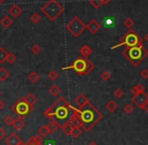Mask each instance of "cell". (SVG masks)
<instances>
[{
	"label": "cell",
	"instance_id": "obj_1",
	"mask_svg": "<svg viewBox=\"0 0 148 145\" xmlns=\"http://www.w3.org/2000/svg\"><path fill=\"white\" fill-rule=\"evenodd\" d=\"M72 107L69 104V102L63 98H59L49 109L45 111V117L50 119L51 121H55L58 123L59 127H62L67 121H69L70 111H72Z\"/></svg>",
	"mask_w": 148,
	"mask_h": 145
},
{
	"label": "cell",
	"instance_id": "obj_2",
	"mask_svg": "<svg viewBox=\"0 0 148 145\" xmlns=\"http://www.w3.org/2000/svg\"><path fill=\"white\" fill-rule=\"evenodd\" d=\"M77 112L81 121V128L86 132L90 131L103 117L90 102H87L83 107L77 109Z\"/></svg>",
	"mask_w": 148,
	"mask_h": 145
},
{
	"label": "cell",
	"instance_id": "obj_3",
	"mask_svg": "<svg viewBox=\"0 0 148 145\" xmlns=\"http://www.w3.org/2000/svg\"><path fill=\"white\" fill-rule=\"evenodd\" d=\"M122 55L130 62L133 66H138L148 55V51L145 49V47L142 45L135 46V47L126 48L123 50Z\"/></svg>",
	"mask_w": 148,
	"mask_h": 145
},
{
	"label": "cell",
	"instance_id": "obj_4",
	"mask_svg": "<svg viewBox=\"0 0 148 145\" xmlns=\"http://www.w3.org/2000/svg\"><path fill=\"white\" fill-rule=\"evenodd\" d=\"M67 69L74 70L78 75H88L95 69V65H93V63L88 58L82 56V57H77L76 59L72 62L71 65L62 68V70Z\"/></svg>",
	"mask_w": 148,
	"mask_h": 145
},
{
	"label": "cell",
	"instance_id": "obj_5",
	"mask_svg": "<svg viewBox=\"0 0 148 145\" xmlns=\"http://www.w3.org/2000/svg\"><path fill=\"white\" fill-rule=\"evenodd\" d=\"M41 10L50 21H55L64 12V7L57 0H48L41 7Z\"/></svg>",
	"mask_w": 148,
	"mask_h": 145
},
{
	"label": "cell",
	"instance_id": "obj_6",
	"mask_svg": "<svg viewBox=\"0 0 148 145\" xmlns=\"http://www.w3.org/2000/svg\"><path fill=\"white\" fill-rule=\"evenodd\" d=\"M142 45V39L137 33H136L134 30H129L123 37L121 38L120 42L117 45L113 46L111 48L113 49H117V48L121 47V46H125L126 48H131V47H135V46H139Z\"/></svg>",
	"mask_w": 148,
	"mask_h": 145
},
{
	"label": "cell",
	"instance_id": "obj_7",
	"mask_svg": "<svg viewBox=\"0 0 148 145\" xmlns=\"http://www.w3.org/2000/svg\"><path fill=\"white\" fill-rule=\"evenodd\" d=\"M11 111L19 118H25L34 111V106L29 104L25 98H21L11 106Z\"/></svg>",
	"mask_w": 148,
	"mask_h": 145
},
{
	"label": "cell",
	"instance_id": "obj_8",
	"mask_svg": "<svg viewBox=\"0 0 148 145\" xmlns=\"http://www.w3.org/2000/svg\"><path fill=\"white\" fill-rule=\"evenodd\" d=\"M66 30L68 33L74 38H78L83 32L86 30V25L79 19L78 16H74L69 23L66 25Z\"/></svg>",
	"mask_w": 148,
	"mask_h": 145
},
{
	"label": "cell",
	"instance_id": "obj_9",
	"mask_svg": "<svg viewBox=\"0 0 148 145\" xmlns=\"http://www.w3.org/2000/svg\"><path fill=\"white\" fill-rule=\"evenodd\" d=\"M148 100V94L146 93L145 91L144 92H141L139 94H136V96H133L132 98V102L135 106H137L139 109L143 110L144 106H145L146 102Z\"/></svg>",
	"mask_w": 148,
	"mask_h": 145
},
{
	"label": "cell",
	"instance_id": "obj_10",
	"mask_svg": "<svg viewBox=\"0 0 148 145\" xmlns=\"http://www.w3.org/2000/svg\"><path fill=\"white\" fill-rule=\"evenodd\" d=\"M5 144L6 145H23L21 139L15 133H11L6 139H5Z\"/></svg>",
	"mask_w": 148,
	"mask_h": 145
},
{
	"label": "cell",
	"instance_id": "obj_11",
	"mask_svg": "<svg viewBox=\"0 0 148 145\" xmlns=\"http://www.w3.org/2000/svg\"><path fill=\"white\" fill-rule=\"evenodd\" d=\"M101 25L97 19H91L86 25V30H88V32L91 35H95V34L101 30Z\"/></svg>",
	"mask_w": 148,
	"mask_h": 145
},
{
	"label": "cell",
	"instance_id": "obj_12",
	"mask_svg": "<svg viewBox=\"0 0 148 145\" xmlns=\"http://www.w3.org/2000/svg\"><path fill=\"white\" fill-rule=\"evenodd\" d=\"M8 12H9V14H10L11 16L14 17V19H16V17H18L19 15L21 14V12H23V9H21V7L19 6L18 4H12L10 7H9Z\"/></svg>",
	"mask_w": 148,
	"mask_h": 145
},
{
	"label": "cell",
	"instance_id": "obj_13",
	"mask_svg": "<svg viewBox=\"0 0 148 145\" xmlns=\"http://www.w3.org/2000/svg\"><path fill=\"white\" fill-rule=\"evenodd\" d=\"M87 102H89L88 98H87L83 93L78 94V96L75 98V100H74V102H75V104H76L78 108H81V107H83Z\"/></svg>",
	"mask_w": 148,
	"mask_h": 145
},
{
	"label": "cell",
	"instance_id": "obj_14",
	"mask_svg": "<svg viewBox=\"0 0 148 145\" xmlns=\"http://www.w3.org/2000/svg\"><path fill=\"white\" fill-rule=\"evenodd\" d=\"M63 131V133L66 135V136H71V133H72V129H73V125L71 124L70 121H67L65 124L63 125L62 127H60Z\"/></svg>",
	"mask_w": 148,
	"mask_h": 145
},
{
	"label": "cell",
	"instance_id": "obj_15",
	"mask_svg": "<svg viewBox=\"0 0 148 145\" xmlns=\"http://www.w3.org/2000/svg\"><path fill=\"white\" fill-rule=\"evenodd\" d=\"M79 53H80V55H82L83 57L87 58V57H89V56L91 55V53H92V49H91L88 45H84V46H82V47L80 48V50H79Z\"/></svg>",
	"mask_w": 148,
	"mask_h": 145
},
{
	"label": "cell",
	"instance_id": "obj_16",
	"mask_svg": "<svg viewBox=\"0 0 148 145\" xmlns=\"http://www.w3.org/2000/svg\"><path fill=\"white\" fill-rule=\"evenodd\" d=\"M0 23H1V25H2L4 29H8V27H10L11 25H12L13 21L10 19V16L5 15V16H3L2 19L0 21Z\"/></svg>",
	"mask_w": 148,
	"mask_h": 145
},
{
	"label": "cell",
	"instance_id": "obj_17",
	"mask_svg": "<svg viewBox=\"0 0 148 145\" xmlns=\"http://www.w3.org/2000/svg\"><path fill=\"white\" fill-rule=\"evenodd\" d=\"M145 91V86L143 85V84L139 83V84H136L135 86H133V87L131 88V92L133 96H136V94H139L141 93V92H144Z\"/></svg>",
	"mask_w": 148,
	"mask_h": 145
},
{
	"label": "cell",
	"instance_id": "obj_18",
	"mask_svg": "<svg viewBox=\"0 0 148 145\" xmlns=\"http://www.w3.org/2000/svg\"><path fill=\"white\" fill-rule=\"evenodd\" d=\"M106 109H107L110 113H115L118 109V104L114 100H111L107 102V104H106Z\"/></svg>",
	"mask_w": 148,
	"mask_h": 145
},
{
	"label": "cell",
	"instance_id": "obj_19",
	"mask_svg": "<svg viewBox=\"0 0 148 145\" xmlns=\"http://www.w3.org/2000/svg\"><path fill=\"white\" fill-rule=\"evenodd\" d=\"M25 127V121H23V118H18V119H15V122L13 124V128L15 130L19 131Z\"/></svg>",
	"mask_w": 148,
	"mask_h": 145
},
{
	"label": "cell",
	"instance_id": "obj_20",
	"mask_svg": "<svg viewBox=\"0 0 148 145\" xmlns=\"http://www.w3.org/2000/svg\"><path fill=\"white\" fill-rule=\"evenodd\" d=\"M49 92L51 96H58L60 94V92H61V88H60L58 85H56V84H54V85H52L51 87L49 88Z\"/></svg>",
	"mask_w": 148,
	"mask_h": 145
},
{
	"label": "cell",
	"instance_id": "obj_21",
	"mask_svg": "<svg viewBox=\"0 0 148 145\" xmlns=\"http://www.w3.org/2000/svg\"><path fill=\"white\" fill-rule=\"evenodd\" d=\"M9 77V72L4 67H0V81H5Z\"/></svg>",
	"mask_w": 148,
	"mask_h": 145
},
{
	"label": "cell",
	"instance_id": "obj_22",
	"mask_svg": "<svg viewBox=\"0 0 148 145\" xmlns=\"http://www.w3.org/2000/svg\"><path fill=\"white\" fill-rule=\"evenodd\" d=\"M27 79H29V81H31L32 83H36V82L39 81L40 76L36 71H32L31 73L29 74V76H27Z\"/></svg>",
	"mask_w": 148,
	"mask_h": 145
},
{
	"label": "cell",
	"instance_id": "obj_23",
	"mask_svg": "<svg viewBox=\"0 0 148 145\" xmlns=\"http://www.w3.org/2000/svg\"><path fill=\"white\" fill-rule=\"evenodd\" d=\"M47 127H48V129H49V131H50V134H52V133H55L56 131L58 130V128H59V125H58V123L55 122V121H51V122L47 125Z\"/></svg>",
	"mask_w": 148,
	"mask_h": 145
},
{
	"label": "cell",
	"instance_id": "obj_24",
	"mask_svg": "<svg viewBox=\"0 0 148 145\" xmlns=\"http://www.w3.org/2000/svg\"><path fill=\"white\" fill-rule=\"evenodd\" d=\"M29 141L33 143H36L38 145H43L44 142V137H42L41 135H38V136H32L31 138L29 139Z\"/></svg>",
	"mask_w": 148,
	"mask_h": 145
},
{
	"label": "cell",
	"instance_id": "obj_25",
	"mask_svg": "<svg viewBox=\"0 0 148 145\" xmlns=\"http://www.w3.org/2000/svg\"><path fill=\"white\" fill-rule=\"evenodd\" d=\"M25 98L29 104H32V106H34V104L38 102V98L34 93H29L27 96H25Z\"/></svg>",
	"mask_w": 148,
	"mask_h": 145
},
{
	"label": "cell",
	"instance_id": "obj_26",
	"mask_svg": "<svg viewBox=\"0 0 148 145\" xmlns=\"http://www.w3.org/2000/svg\"><path fill=\"white\" fill-rule=\"evenodd\" d=\"M7 55L8 53L3 47H0V64H3L7 59Z\"/></svg>",
	"mask_w": 148,
	"mask_h": 145
},
{
	"label": "cell",
	"instance_id": "obj_27",
	"mask_svg": "<svg viewBox=\"0 0 148 145\" xmlns=\"http://www.w3.org/2000/svg\"><path fill=\"white\" fill-rule=\"evenodd\" d=\"M38 134L41 135L42 137L45 138V137H47L48 135L50 134V131L47 126H42V127H40L39 130H38Z\"/></svg>",
	"mask_w": 148,
	"mask_h": 145
},
{
	"label": "cell",
	"instance_id": "obj_28",
	"mask_svg": "<svg viewBox=\"0 0 148 145\" xmlns=\"http://www.w3.org/2000/svg\"><path fill=\"white\" fill-rule=\"evenodd\" d=\"M81 129H82L81 127H73V129H72L71 136L73 137V138H78V137L81 135V133H82Z\"/></svg>",
	"mask_w": 148,
	"mask_h": 145
},
{
	"label": "cell",
	"instance_id": "obj_29",
	"mask_svg": "<svg viewBox=\"0 0 148 145\" xmlns=\"http://www.w3.org/2000/svg\"><path fill=\"white\" fill-rule=\"evenodd\" d=\"M123 25H124V27H127L128 30H131L132 27H133V25H135V23H134V21L131 19V17H127V19L124 21Z\"/></svg>",
	"mask_w": 148,
	"mask_h": 145
},
{
	"label": "cell",
	"instance_id": "obj_30",
	"mask_svg": "<svg viewBox=\"0 0 148 145\" xmlns=\"http://www.w3.org/2000/svg\"><path fill=\"white\" fill-rule=\"evenodd\" d=\"M89 4L95 9H99L103 4V0H89Z\"/></svg>",
	"mask_w": 148,
	"mask_h": 145
},
{
	"label": "cell",
	"instance_id": "obj_31",
	"mask_svg": "<svg viewBox=\"0 0 148 145\" xmlns=\"http://www.w3.org/2000/svg\"><path fill=\"white\" fill-rule=\"evenodd\" d=\"M123 111H124V113H125V114L131 115L132 113L134 112L133 104H126L125 106H124V108H123Z\"/></svg>",
	"mask_w": 148,
	"mask_h": 145
},
{
	"label": "cell",
	"instance_id": "obj_32",
	"mask_svg": "<svg viewBox=\"0 0 148 145\" xmlns=\"http://www.w3.org/2000/svg\"><path fill=\"white\" fill-rule=\"evenodd\" d=\"M14 122H15V120L12 118V116H7L4 118V123L6 126H13Z\"/></svg>",
	"mask_w": 148,
	"mask_h": 145
},
{
	"label": "cell",
	"instance_id": "obj_33",
	"mask_svg": "<svg viewBox=\"0 0 148 145\" xmlns=\"http://www.w3.org/2000/svg\"><path fill=\"white\" fill-rule=\"evenodd\" d=\"M31 21H33L34 23H38L41 21V16H40L39 13L37 12H34L33 14L31 15Z\"/></svg>",
	"mask_w": 148,
	"mask_h": 145
},
{
	"label": "cell",
	"instance_id": "obj_34",
	"mask_svg": "<svg viewBox=\"0 0 148 145\" xmlns=\"http://www.w3.org/2000/svg\"><path fill=\"white\" fill-rule=\"evenodd\" d=\"M58 76H59V74H58V72L56 71V70H51V71L48 73V77H49L51 80H53V81L57 79Z\"/></svg>",
	"mask_w": 148,
	"mask_h": 145
},
{
	"label": "cell",
	"instance_id": "obj_35",
	"mask_svg": "<svg viewBox=\"0 0 148 145\" xmlns=\"http://www.w3.org/2000/svg\"><path fill=\"white\" fill-rule=\"evenodd\" d=\"M6 61L8 62L9 64L14 63V62L16 61V56H15V54H13V53H8V55H7Z\"/></svg>",
	"mask_w": 148,
	"mask_h": 145
},
{
	"label": "cell",
	"instance_id": "obj_36",
	"mask_svg": "<svg viewBox=\"0 0 148 145\" xmlns=\"http://www.w3.org/2000/svg\"><path fill=\"white\" fill-rule=\"evenodd\" d=\"M101 78L103 81H109L110 78H111V73L109 71H103L101 73Z\"/></svg>",
	"mask_w": 148,
	"mask_h": 145
},
{
	"label": "cell",
	"instance_id": "obj_37",
	"mask_svg": "<svg viewBox=\"0 0 148 145\" xmlns=\"http://www.w3.org/2000/svg\"><path fill=\"white\" fill-rule=\"evenodd\" d=\"M31 52L33 54H35V55H37V54H39L40 52H41V47H40V46L38 45V44H35V45L32 46Z\"/></svg>",
	"mask_w": 148,
	"mask_h": 145
},
{
	"label": "cell",
	"instance_id": "obj_38",
	"mask_svg": "<svg viewBox=\"0 0 148 145\" xmlns=\"http://www.w3.org/2000/svg\"><path fill=\"white\" fill-rule=\"evenodd\" d=\"M114 96H115V98H122L124 96V91L121 89V88H117V89L114 91Z\"/></svg>",
	"mask_w": 148,
	"mask_h": 145
},
{
	"label": "cell",
	"instance_id": "obj_39",
	"mask_svg": "<svg viewBox=\"0 0 148 145\" xmlns=\"http://www.w3.org/2000/svg\"><path fill=\"white\" fill-rule=\"evenodd\" d=\"M140 76H141L142 78H144V79H147L148 78V69L147 68H144V69L141 70V72H140Z\"/></svg>",
	"mask_w": 148,
	"mask_h": 145
},
{
	"label": "cell",
	"instance_id": "obj_40",
	"mask_svg": "<svg viewBox=\"0 0 148 145\" xmlns=\"http://www.w3.org/2000/svg\"><path fill=\"white\" fill-rule=\"evenodd\" d=\"M5 135H6L5 130L3 128H0V140H2V139L5 137Z\"/></svg>",
	"mask_w": 148,
	"mask_h": 145
},
{
	"label": "cell",
	"instance_id": "obj_41",
	"mask_svg": "<svg viewBox=\"0 0 148 145\" xmlns=\"http://www.w3.org/2000/svg\"><path fill=\"white\" fill-rule=\"evenodd\" d=\"M4 108H5V102L0 100V110H3Z\"/></svg>",
	"mask_w": 148,
	"mask_h": 145
},
{
	"label": "cell",
	"instance_id": "obj_42",
	"mask_svg": "<svg viewBox=\"0 0 148 145\" xmlns=\"http://www.w3.org/2000/svg\"><path fill=\"white\" fill-rule=\"evenodd\" d=\"M143 110L146 112V114H148V100H147V102H146V104H145V106H144Z\"/></svg>",
	"mask_w": 148,
	"mask_h": 145
},
{
	"label": "cell",
	"instance_id": "obj_43",
	"mask_svg": "<svg viewBox=\"0 0 148 145\" xmlns=\"http://www.w3.org/2000/svg\"><path fill=\"white\" fill-rule=\"evenodd\" d=\"M23 145H38V144H36V143H33V142H31V141H29V140H27V142H25Z\"/></svg>",
	"mask_w": 148,
	"mask_h": 145
},
{
	"label": "cell",
	"instance_id": "obj_44",
	"mask_svg": "<svg viewBox=\"0 0 148 145\" xmlns=\"http://www.w3.org/2000/svg\"><path fill=\"white\" fill-rule=\"evenodd\" d=\"M111 1H112V0H103V4H109Z\"/></svg>",
	"mask_w": 148,
	"mask_h": 145
},
{
	"label": "cell",
	"instance_id": "obj_45",
	"mask_svg": "<svg viewBox=\"0 0 148 145\" xmlns=\"http://www.w3.org/2000/svg\"><path fill=\"white\" fill-rule=\"evenodd\" d=\"M144 41H145L146 43H148V33L146 34L145 36H144Z\"/></svg>",
	"mask_w": 148,
	"mask_h": 145
},
{
	"label": "cell",
	"instance_id": "obj_46",
	"mask_svg": "<svg viewBox=\"0 0 148 145\" xmlns=\"http://www.w3.org/2000/svg\"><path fill=\"white\" fill-rule=\"evenodd\" d=\"M87 145H97V143L95 142V141H91V142H89V143H88V144H87Z\"/></svg>",
	"mask_w": 148,
	"mask_h": 145
},
{
	"label": "cell",
	"instance_id": "obj_47",
	"mask_svg": "<svg viewBox=\"0 0 148 145\" xmlns=\"http://www.w3.org/2000/svg\"><path fill=\"white\" fill-rule=\"evenodd\" d=\"M6 0H0V4H2V3H4Z\"/></svg>",
	"mask_w": 148,
	"mask_h": 145
},
{
	"label": "cell",
	"instance_id": "obj_48",
	"mask_svg": "<svg viewBox=\"0 0 148 145\" xmlns=\"http://www.w3.org/2000/svg\"><path fill=\"white\" fill-rule=\"evenodd\" d=\"M1 94H2V92H1V90H0V96H1Z\"/></svg>",
	"mask_w": 148,
	"mask_h": 145
}]
</instances>
